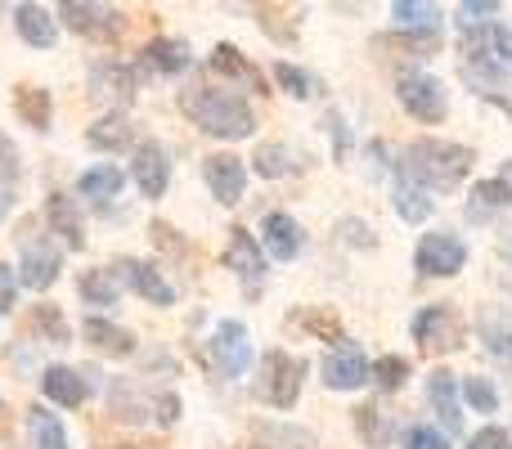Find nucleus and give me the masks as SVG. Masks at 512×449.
<instances>
[{
	"instance_id": "f257e3e1",
	"label": "nucleus",
	"mask_w": 512,
	"mask_h": 449,
	"mask_svg": "<svg viewBox=\"0 0 512 449\" xmlns=\"http://www.w3.org/2000/svg\"><path fill=\"white\" fill-rule=\"evenodd\" d=\"M180 108H185L207 135H216V140H248L256 131V117H252L248 99L234 95V90L194 86L180 95Z\"/></svg>"
},
{
	"instance_id": "f03ea898",
	"label": "nucleus",
	"mask_w": 512,
	"mask_h": 449,
	"mask_svg": "<svg viewBox=\"0 0 512 449\" xmlns=\"http://www.w3.org/2000/svg\"><path fill=\"white\" fill-rule=\"evenodd\" d=\"M405 171L427 189H459L463 176L472 171V149L450 140H414L405 153Z\"/></svg>"
},
{
	"instance_id": "7ed1b4c3",
	"label": "nucleus",
	"mask_w": 512,
	"mask_h": 449,
	"mask_svg": "<svg viewBox=\"0 0 512 449\" xmlns=\"http://www.w3.org/2000/svg\"><path fill=\"white\" fill-rule=\"evenodd\" d=\"M396 95H400V104H405L409 113L418 117V122H441L445 108H450L441 81L427 77V72H414V68H405L396 77Z\"/></svg>"
},
{
	"instance_id": "20e7f679",
	"label": "nucleus",
	"mask_w": 512,
	"mask_h": 449,
	"mask_svg": "<svg viewBox=\"0 0 512 449\" xmlns=\"http://www.w3.org/2000/svg\"><path fill=\"white\" fill-rule=\"evenodd\" d=\"M301 378H306V360L288 351H270L265 355V396L274 409H292L301 396Z\"/></svg>"
},
{
	"instance_id": "39448f33",
	"label": "nucleus",
	"mask_w": 512,
	"mask_h": 449,
	"mask_svg": "<svg viewBox=\"0 0 512 449\" xmlns=\"http://www.w3.org/2000/svg\"><path fill=\"white\" fill-rule=\"evenodd\" d=\"M414 342L423 346L427 355H441V351H454L463 346V324L450 306H427L423 315L414 319Z\"/></svg>"
},
{
	"instance_id": "423d86ee",
	"label": "nucleus",
	"mask_w": 512,
	"mask_h": 449,
	"mask_svg": "<svg viewBox=\"0 0 512 449\" xmlns=\"http://www.w3.org/2000/svg\"><path fill=\"white\" fill-rule=\"evenodd\" d=\"M463 261H468V247H463L459 234H423L414 252V265L432 279H445V274H459Z\"/></svg>"
},
{
	"instance_id": "0eeeda50",
	"label": "nucleus",
	"mask_w": 512,
	"mask_h": 449,
	"mask_svg": "<svg viewBox=\"0 0 512 449\" xmlns=\"http://www.w3.org/2000/svg\"><path fill=\"white\" fill-rule=\"evenodd\" d=\"M59 18L72 27L77 36H90V41H117L126 27V18L117 14V9H104V5H77V0H68V5H59Z\"/></svg>"
},
{
	"instance_id": "6e6552de",
	"label": "nucleus",
	"mask_w": 512,
	"mask_h": 449,
	"mask_svg": "<svg viewBox=\"0 0 512 449\" xmlns=\"http://www.w3.org/2000/svg\"><path fill=\"white\" fill-rule=\"evenodd\" d=\"M212 360L225 378H239L243 369L252 364V342H248V328L239 319H225L216 324V337H212Z\"/></svg>"
},
{
	"instance_id": "1a4fd4ad",
	"label": "nucleus",
	"mask_w": 512,
	"mask_h": 449,
	"mask_svg": "<svg viewBox=\"0 0 512 449\" xmlns=\"http://www.w3.org/2000/svg\"><path fill=\"white\" fill-rule=\"evenodd\" d=\"M203 176H207V189L216 194V203L234 207L243 198V189H248V167H243V158H234V153H212V158H203Z\"/></svg>"
},
{
	"instance_id": "9d476101",
	"label": "nucleus",
	"mask_w": 512,
	"mask_h": 449,
	"mask_svg": "<svg viewBox=\"0 0 512 449\" xmlns=\"http://www.w3.org/2000/svg\"><path fill=\"white\" fill-rule=\"evenodd\" d=\"M131 176H135V185H140L144 198H162V194H167V180H171L167 149H162V144H153V140H144L140 149H135Z\"/></svg>"
},
{
	"instance_id": "9b49d317",
	"label": "nucleus",
	"mask_w": 512,
	"mask_h": 449,
	"mask_svg": "<svg viewBox=\"0 0 512 449\" xmlns=\"http://www.w3.org/2000/svg\"><path fill=\"white\" fill-rule=\"evenodd\" d=\"M113 274H117V283H122V279L131 283V288L140 292L149 306H171V301H176V288H171V283L162 279L158 265H149V261H117Z\"/></svg>"
},
{
	"instance_id": "f8f14e48",
	"label": "nucleus",
	"mask_w": 512,
	"mask_h": 449,
	"mask_svg": "<svg viewBox=\"0 0 512 449\" xmlns=\"http://www.w3.org/2000/svg\"><path fill=\"white\" fill-rule=\"evenodd\" d=\"M324 382L333 391H355L369 382V360H364L360 346H337L324 360Z\"/></svg>"
},
{
	"instance_id": "ddd939ff",
	"label": "nucleus",
	"mask_w": 512,
	"mask_h": 449,
	"mask_svg": "<svg viewBox=\"0 0 512 449\" xmlns=\"http://www.w3.org/2000/svg\"><path fill=\"white\" fill-rule=\"evenodd\" d=\"M59 279V247L54 243H41V238H27L23 247V265H18V283H27V288H50V283Z\"/></svg>"
},
{
	"instance_id": "4468645a",
	"label": "nucleus",
	"mask_w": 512,
	"mask_h": 449,
	"mask_svg": "<svg viewBox=\"0 0 512 449\" xmlns=\"http://www.w3.org/2000/svg\"><path fill=\"white\" fill-rule=\"evenodd\" d=\"M230 270L239 274L248 288H256L261 283V274H265V256H261V247H256V238L248 234V229H230Z\"/></svg>"
},
{
	"instance_id": "2eb2a0df",
	"label": "nucleus",
	"mask_w": 512,
	"mask_h": 449,
	"mask_svg": "<svg viewBox=\"0 0 512 449\" xmlns=\"http://www.w3.org/2000/svg\"><path fill=\"white\" fill-rule=\"evenodd\" d=\"M261 234H265V252L274 256V261H292V256L301 252V229L292 221L288 212H270L261 221Z\"/></svg>"
},
{
	"instance_id": "dca6fc26",
	"label": "nucleus",
	"mask_w": 512,
	"mask_h": 449,
	"mask_svg": "<svg viewBox=\"0 0 512 449\" xmlns=\"http://www.w3.org/2000/svg\"><path fill=\"white\" fill-rule=\"evenodd\" d=\"M427 400H432V409L441 414V423L450 427V436H459L463 418H459V382H454V373L436 369L432 378H427Z\"/></svg>"
},
{
	"instance_id": "f3484780",
	"label": "nucleus",
	"mask_w": 512,
	"mask_h": 449,
	"mask_svg": "<svg viewBox=\"0 0 512 449\" xmlns=\"http://www.w3.org/2000/svg\"><path fill=\"white\" fill-rule=\"evenodd\" d=\"M41 391L54 400V405H68V409H77V405H86V391H90V382H86V373H77V369H45Z\"/></svg>"
},
{
	"instance_id": "a211bd4d",
	"label": "nucleus",
	"mask_w": 512,
	"mask_h": 449,
	"mask_svg": "<svg viewBox=\"0 0 512 449\" xmlns=\"http://www.w3.org/2000/svg\"><path fill=\"white\" fill-rule=\"evenodd\" d=\"M144 68L162 72V77H171V72H185L189 68V45L176 41V36H153V41L144 45Z\"/></svg>"
},
{
	"instance_id": "6ab92c4d",
	"label": "nucleus",
	"mask_w": 512,
	"mask_h": 449,
	"mask_svg": "<svg viewBox=\"0 0 512 449\" xmlns=\"http://www.w3.org/2000/svg\"><path fill=\"white\" fill-rule=\"evenodd\" d=\"M131 135H135L131 117H126V113H104L86 131V144H90V149H99V153H113V149H126V144H131Z\"/></svg>"
},
{
	"instance_id": "aec40b11",
	"label": "nucleus",
	"mask_w": 512,
	"mask_h": 449,
	"mask_svg": "<svg viewBox=\"0 0 512 449\" xmlns=\"http://www.w3.org/2000/svg\"><path fill=\"white\" fill-rule=\"evenodd\" d=\"M45 216H50L54 234H63V243H68V247H86L81 212L72 207V198H68V194H50V203H45Z\"/></svg>"
},
{
	"instance_id": "412c9836",
	"label": "nucleus",
	"mask_w": 512,
	"mask_h": 449,
	"mask_svg": "<svg viewBox=\"0 0 512 449\" xmlns=\"http://www.w3.org/2000/svg\"><path fill=\"white\" fill-rule=\"evenodd\" d=\"M14 27H18V36H23L27 45H36V50H50L54 45V18L45 14L41 5H18L14 9Z\"/></svg>"
},
{
	"instance_id": "4be33fe9",
	"label": "nucleus",
	"mask_w": 512,
	"mask_h": 449,
	"mask_svg": "<svg viewBox=\"0 0 512 449\" xmlns=\"http://www.w3.org/2000/svg\"><path fill=\"white\" fill-rule=\"evenodd\" d=\"M86 342L104 355H131L135 351V337L126 328L108 324V319H86Z\"/></svg>"
},
{
	"instance_id": "5701e85b",
	"label": "nucleus",
	"mask_w": 512,
	"mask_h": 449,
	"mask_svg": "<svg viewBox=\"0 0 512 449\" xmlns=\"http://www.w3.org/2000/svg\"><path fill=\"white\" fill-rule=\"evenodd\" d=\"M23 328L32 337H41V342H54V346L68 342V319H63L54 306H32L27 319H23Z\"/></svg>"
},
{
	"instance_id": "b1692460",
	"label": "nucleus",
	"mask_w": 512,
	"mask_h": 449,
	"mask_svg": "<svg viewBox=\"0 0 512 449\" xmlns=\"http://www.w3.org/2000/svg\"><path fill=\"white\" fill-rule=\"evenodd\" d=\"M14 108H18V117H23L32 131H45V126H50V90H41V86H18Z\"/></svg>"
},
{
	"instance_id": "393cba45",
	"label": "nucleus",
	"mask_w": 512,
	"mask_h": 449,
	"mask_svg": "<svg viewBox=\"0 0 512 449\" xmlns=\"http://www.w3.org/2000/svg\"><path fill=\"white\" fill-rule=\"evenodd\" d=\"M355 427H360V441L364 445H373V449H382L396 436V427H391V418L382 414L378 405H360L355 409Z\"/></svg>"
},
{
	"instance_id": "a878e982",
	"label": "nucleus",
	"mask_w": 512,
	"mask_h": 449,
	"mask_svg": "<svg viewBox=\"0 0 512 449\" xmlns=\"http://www.w3.org/2000/svg\"><path fill=\"white\" fill-rule=\"evenodd\" d=\"M117 292H122V283H117L113 270H86L81 274V297H86L90 306H117Z\"/></svg>"
},
{
	"instance_id": "bb28decb",
	"label": "nucleus",
	"mask_w": 512,
	"mask_h": 449,
	"mask_svg": "<svg viewBox=\"0 0 512 449\" xmlns=\"http://www.w3.org/2000/svg\"><path fill=\"white\" fill-rule=\"evenodd\" d=\"M27 423H32V445L36 449H68V432H63V423L50 414V409H27Z\"/></svg>"
},
{
	"instance_id": "cd10ccee",
	"label": "nucleus",
	"mask_w": 512,
	"mask_h": 449,
	"mask_svg": "<svg viewBox=\"0 0 512 449\" xmlns=\"http://www.w3.org/2000/svg\"><path fill=\"white\" fill-rule=\"evenodd\" d=\"M90 90H95L99 99H131V72H126L122 63H104V68H95V77H90Z\"/></svg>"
},
{
	"instance_id": "c85d7f7f",
	"label": "nucleus",
	"mask_w": 512,
	"mask_h": 449,
	"mask_svg": "<svg viewBox=\"0 0 512 449\" xmlns=\"http://www.w3.org/2000/svg\"><path fill=\"white\" fill-rule=\"evenodd\" d=\"M391 14L400 18V23L405 27H414V32H441V9L436 5H423V0H396V5H391Z\"/></svg>"
},
{
	"instance_id": "c756f323",
	"label": "nucleus",
	"mask_w": 512,
	"mask_h": 449,
	"mask_svg": "<svg viewBox=\"0 0 512 449\" xmlns=\"http://www.w3.org/2000/svg\"><path fill=\"white\" fill-rule=\"evenodd\" d=\"M122 180H126V176H122L117 167H95V171H86V176L77 180V189H81L86 198H95V203H104V198H113L117 189H122Z\"/></svg>"
},
{
	"instance_id": "7c9ffc66",
	"label": "nucleus",
	"mask_w": 512,
	"mask_h": 449,
	"mask_svg": "<svg viewBox=\"0 0 512 449\" xmlns=\"http://www.w3.org/2000/svg\"><path fill=\"white\" fill-rule=\"evenodd\" d=\"M212 68L225 72V77H243V81H252V86H261V77L252 72V63L243 59V50H234L230 41H221V45L212 50Z\"/></svg>"
},
{
	"instance_id": "2f4dec72",
	"label": "nucleus",
	"mask_w": 512,
	"mask_h": 449,
	"mask_svg": "<svg viewBox=\"0 0 512 449\" xmlns=\"http://www.w3.org/2000/svg\"><path fill=\"white\" fill-rule=\"evenodd\" d=\"M297 324H306L310 333L319 337V342H342V319L333 315L328 306H315V310H301Z\"/></svg>"
},
{
	"instance_id": "473e14b6",
	"label": "nucleus",
	"mask_w": 512,
	"mask_h": 449,
	"mask_svg": "<svg viewBox=\"0 0 512 449\" xmlns=\"http://www.w3.org/2000/svg\"><path fill=\"white\" fill-rule=\"evenodd\" d=\"M508 203H512V194L504 180H481V185L472 189V216L495 212V207H508Z\"/></svg>"
},
{
	"instance_id": "72a5a7b5",
	"label": "nucleus",
	"mask_w": 512,
	"mask_h": 449,
	"mask_svg": "<svg viewBox=\"0 0 512 449\" xmlns=\"http://www.w3.org/2000/svg\"><path fill=\"white\" fill-rule=\"evenodd\" d=\"M441 45V32H400V36H378V50H414V54H432Z\"/></svg>"
},
{
	"instance_id": "f704fd0d",
	"label": "nucleus",
	"mask_w": 512,
	"mask_h": 449,
	"mask_svg": "<svg viewBox=\"0 0 512 449\" xmlns=\"http://www.w3.org/2000/svg\"><path fill=\"white\" fill-rule=\"evenodd\" d=\"M396 212L405 216L409 225L427 221V216H432V198H423V189H414V185H400L396 189Z\"/></svg>"
},
{
	"instance_id": "c9c22d12",
	"label": "nucleus",
	"mask_w": 512,
	"mask_h": 449,
	"mask_svg": "<svg viewBox=\"0 0 512 449\" xmlns=\"http://www.w3.org/2000/svg\"><path fill=\"white\" fill-rule=\"evenodd\" d=\"M463 396H468V405L477 409V414H495L499 409V391L490 378H463Z\"/></svg>"
},
{
	"instance_id": "e433bc0d",
	"label": "nucleus",
	"mask_w": 512,
	"mask_h": 449,
	"mask_svg": "<svg viewBox=\"0 0 512 449\" xmlns=\"http://www.w3.org/2000/svg\"><path fill=\"white\" fill-rule=\"evenodd\" d=\"M481 333H486L490 355H499V360H512V324H508V319H499V315L481 319Z\"/></svg>"
},
{
	"instance_id": "4c0bfd02",
	"label": "nucleus",
	"mask_w": 512,
	"mask_h": 449,
	"mask_svg": "<svg viewBox=\"0 0 512 449\" xmlns=\"http://www.w3.org/2000/svg\"><path fill=\"white\" fill-rule=\"evenodd\" d=\"M369 378L378 382L382 391H396L400 382L409 378V360H400V355H382V360H378V364H373V369H369Z\"/></svg>"
},
{
	"instance_id": "58836bf2",
	"label": "nucleus",
	"mask_w": 512,
	"mask_h": 449,
	"mask_svg": "<svg viewBox=\"0 0 512 449\" xmlns=\"http://www.w3.org/2000/svg\"><path fill=\"white\" fill-rule=\"evenodd\" d=\"M256 171H261L265 180H279V176H288V149H279V144H261L256 149Z\"/></svg>"
},
{
	"instance_id": "ea45409f",
	"label": "nucleus",
	"mask_w": 512,
	"mask_h": 449,
	"mask_svg": "<svg viewBox=\"0 0 512 449\" xmlns=\"http://www.w3.org/2000/svg\"><path fill=\"white\" fill-rule=\"evenodd\" d=\"M274 81H279L292 99H306L310 95V77L301 68H292V63H274Z\"/></svg>"
},
{
	"instance_id": "a19ab883",
	"label": "nucleus",
	"mask_w": 512,
	"mask_h": 449,
	"mask_svg": "<svg viewBox=\"0 0 512 449\" xmlns=\"http://www.w3.org/2000/svg\"><path fill=\"white\" fill-rule=\"evenodd\" d=\"M113 414L117 418H131V423H135V418H144L140 414V396H135V391H126V382H117V387H113Z\"/></svg>"
},
{
	"instance_id": "79ce46f5",
	"label": "nucleus",
	"mask_w": 512,
	"mask_h": 449,
	"mask_svg": "<svg viewBox=\"0 0 512 449\" xmlns=\"http://www.w3.org/2000/svg\"><path fill=\"white\" fill-rule=\"evenodd\" d=\"M405 449H450V441H445L441 432H432V427H409Z\"/></svg>"
},
{
	"instance_id": "37998d69",
	"label": "nucleus",
	"mask_w": 512,
	"mask_h": 449,
	"mask_svg": "<svg viewBox=\"0 0 512 449\" xmlns=\"http://www.w3.org/2000/svg\"><path fill=\"white\" fill-rule=\"evenodd\" d=\"M18 176V149L9 144V135H0V189H9Z\"/></svg>"
},
{
	"instance_id": "c03bdc74",
	"label": "nucleus",
	"mask_w": 512,
	"mask_h": 449,
	"mask_svg": "<svg viewBox=\"0 0 512 449\" xmlns=\"http://www.w3.org/2000/svg\"><path fill=\"white\" fill-rule=\"evenodd\" d=\"M468 449H512V436L504 427H481V432L468 441Z\"/></svg>"
},
{
	"instance_id": "a18cd8bd",
	"label": "nucleus",
	"mask_w": 512,
	"mask_h": 449,
	"mask_svg": "<svg viewBox=\"0 0 512 449\" xmlns=\"http://www.w3.org/2000/svg\"><path fill=\"white\" fill-rule=\"evenodd\" d=\"M495 0H468V5H459V14H463V27H481L490 14H495Z\"/></svg>"
},
{
	"instance_id": "49530a36",
	"label": "nucleus",
	"mask_w": 512,
	"mask_h": 449,
	"mask_svg": "<svg viewBox=\"0 0 512 449\" xmlns=\"http://www.w3.org/2000/svg\"><path fill=\"white\" fill-rule=\"evenodd\" d=\"M14 297H18V279H14V270H9V265H0V315H5V310H14Z\"/></svg>"
},
{
	"instance_id": "de8ad7c7",
	"label": "nucleus",
	"mask_w": 512,
	"mask_h": 449,
	"mask_svg": "<svg viewBox=\"0 0 512 449\" xmlns=\"http://www.w3.org/2000/svg\"><path fill=\"white\" fill-rule=\"evenodd\" d=\"M490 50L504 63H512V27H495V32H490Z\"/></svg>"
},
{
	"instance_id": "09e8293b",
	"label": "nucleus",
	"mask_w": 512,
	"mask_h": 449,
	"mask_svg": "<svg viewBox=\"0 0 512 449\" xmlns=\"http://www.w3.org/2000/svg\"><path fill=\"white\" fill-rule=\"evenodd\" d=\"M153 409H158V423H162V427H171V423L180 418V400H176V396H162Z\"/></svg>"
},
{
	"instance_id": "8fccbe9b",
	"label": "nucleus",
	"mask_w": 512,
	"mask_h": 449,
	"mask_svg": "<svg viewBox=\"0 0 512 449\" xmlns=\"http://www.w3.org/2000/svg\"><path fill=\"white\" fill-rule=\"evenodd\" d=\"M499 180H504V185H508V194H512V162H504V176H499Z\"/></svg>"
},
{
	"instance_id": "3c124183",
	"label": "nucleus",
	"mask_w": 512,
	"mask_h": 449,
	"mask_svg": "<svg viewBox=\"0 0 512 449\" xmlns=\"http://www.w3.org/2000/svg\"><path fill=\"white\" fill-rule=\"evenodd\" d=\"M243 449H256V445H243Z\"/></svg>"
}]
</instances>
